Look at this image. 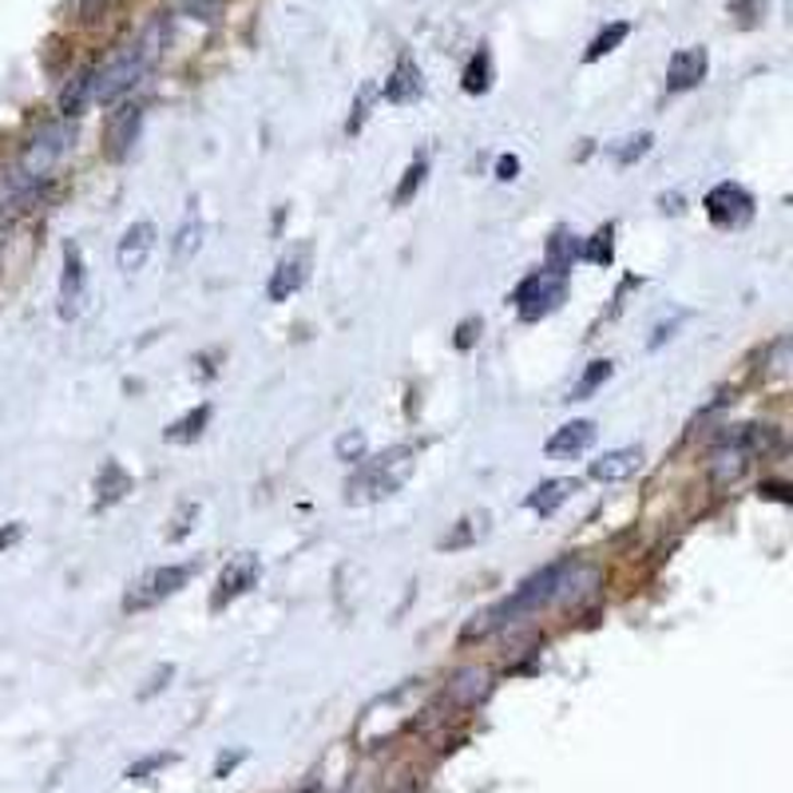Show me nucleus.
Listing matches in <instances>:
<instances>
[{
	"mask_svg": "<svg viewBox=\"0 0 793 793\" xmlns=\"http://www.w3.org/2000/svg\"><path fill=\"white\" fill-rule=\"evenodd\" d=\"M421 92H424V80L413 60H401V64L393 68V76L385 80V87H381V96L389 99V104H413V99H421Z\"/></svg>",
	"mask_w": 793,
	"mask_h": 793,
	"instance_id": "2eb2a0df",
	"label": "nucleus"
},
{
	"mask_svg": "<svg viewBox=\"0 0 793 793\" xmlns=\"http://www.w3.org/2000/svg\"><path fill=\"white\" fill-rule=\"evenodd\" d=\"M576 259H579V239L567 227H560L552 239H548V262H543V271L567 278V271H572V262Z\"/></svg>",
	"mask_w": 793,
	"mask_h": 793,
	"instance_id": "f3484780",
	"label": "nucleus"
},
{
	"mask_svg": "<svg viewBox=\"0 0 793 793\" xmlns=\"http://www.w3.org/2000/svg\"><path fill=\"white\" fill-rule=\"evenodd\" d=\"M627 36H630V24H627V21L608 24V28H603V33L596 36V40L587 44L584 60H587V64H596V60H603V56H608V52H615V48H620V44L627 40Z\"/></svg>",
	"mask_w": 793,
	"mask_h": 793,
	"instance_id": "393cba45",
	"label": "nucleus"
},
{
	"mask_svg": "<svg viewBox=\"0 0 793 793\" xmlns=\"http://www.w3.org/2000/svg\"><path fill=\"white\" fill-rule=\"evenodd\" d=\"M405 468H409V448H389L377 460H358V472L346 480V501L349 504H370L381 496H393L401 489Z\"/></svg>",
	"mask_w": 793,
	"mask_h": 793,
	"instance_id": "7ed1b4c3",
	"label": "nucleus"
},
{
	"mask_svg": "<svg viewBox=\"0 0 793 793\" xmlns=\"http://www.w3.org/2000/svg\"><path fill=\"white\" fill-rule=\"evenodd\" d=\"M16 540H21V524H4V528H0V552H9Z\"/></svg>",
	"mask_w": 793,
	"mask_h": 793,
	"instance_id": "58836bf2",
	"label": "nucleus"
},
{
	"mask_svg": "<svg viewBox=\"0 0 793 793\" xmlns=\"http://www.w3.org/2000/svg\"><path fill=\"white\" fill-rule=\"evenodd\" d=\"M183 9L191 12V16H199V21H215L218 0H183Z\"/></svg>",
	"mask_w": 793,
	"mask_h": 793,
	"instance_id": "f704fd0d",
	"label": "nucleus"
},
{
	"mask_svg": "<svg viewBox=\"0 0 793 793\" xmlns=\"http://www.w3.org/2000/svg\"><path fill=\"white\" fill-rule=\"evenodd\" d=\"M460 87H465L468 96H484V92H489L492 87V56L489 52H477L472 60H468Z\"/></svg>",
	"mask_w": 793,
	"mask_h": 793,
	"instance_id": "bb28decb",
	"label": "nucleus"
},
{
	"mask_svg": "<svg viewBox=\"0 0 793 793\" xmlns=\"http://www.w3.org/2000/svg\"><path fill=\"white\" fill-rule=\"evenodd\" d=\"M489 536V512H468V516H460L457 528L441 540V548L445 552H457V548H472L477 540H484Z\"/></svg>",
	"mask_w": 793,
	"mask_h": 793,
	"instance_id": "412c9836",
	"label": "nucleus"
},
{
	"mask_svg": "<svg viewBox=\"0 0 793 793\" xmlns=\"http://www.w3.org/2000/svg\"><path fill=\"white\" fill-rule=\"evenodd\" d=\"M40 187H33L16 167H0V211H16L24 207L28 199H36Z\"/></svg>",
	"mask_w": 793,
	"mask_h": 793,
	"instance_id": "4be33fe9",
	"label": "nucleus"
},
{
	"mask_svg": "<svg viewBox=\"0 0 793 793\" xmlns=\"http://www.w3.org/2000/svg\"><path fill=\"white\" fill-rule=\"evenodd\" d=\"M152 251H155V227L152 223H131V227L123 230L116 262H120L123 274H135V271H143V262H147Z\"/></svg>",
	"mask_w": 793,
	"mask_h": 793,
	"instance_id": "f8f14e48",
	"label": "nucleus"
},
{
	"mask_svg": "<svg viewBox=\"0 0 793 793\" xmlns=\"http://www.w3.org/2000/svg\"><path fill=\"white\" fill-rule=\"evenodd\" d=\"M310 793H314V790H310Z\"/></svg>",
	"mask_w": 793,
	"mask_h": 793,
	"instance_id": "a19ab883",
	"label": "nucleus"
},
{
	"mask_svg": "<svg viewBox=\"0 0 793 793\" xmlns=\"http://www.w3.org/2000/svg\"><path fill=\"white\" fill-rule=\"evenodd\" d=\"M457 690H460V695H465V698H477V695H484V683H489V674H484V671H460L457 674Z\"/></svg>",
	"mask_w": 793,
	"mask_h": 793,
	"instance_id": "473e14b6",
	"label": "nucleus"
},
{
	"mask_svg": "<svg viewBox=\"0 0 793 793\" xmlns=\"http://www.w3.org/2000/svg\"><path fill=\"white\" fill-rule=\"evenodd\" d=\"M87 108H92V68H87V72H76V76L64 84V92H60V111H64L68 120Z\"/></svg>",
	"mask_w": 793,
	"mask_h": 793,
	"instance_id": "5701e85b",
	"label": "nucleus"
},
{
	"mask_svg": "<svg viewBox=\"0 0 793 793\" xmlns=\"http://www.w3.org/2000/svg\"><path fill=\"white\" fill-rule=\"evenodd\" d=\"M167 761H175L171 754H164V758H147V761H140V766H135V770H128V778H135V782H140L143 773H152V770H159V766H167Z\"/></svg>",
	"mask_w": 793,
	"mask_h": 793,
	"instance_id": "4c0bfd02",
	"label": "nucleus"
},
{
	"mask_svg": "<svg viewBox=\"0 0 793 793\" xmlns=\"http://www.w3.org/2000/svg\"><path fill=\"white\" fill-rule=\"evenodd\" d=\"M195 576V567L191 564H164V567H152L147 576H140L135 584L128 587V596H123V611H147L155 603H164L171 599L179 587H187V579Z\"/></svg>",
	"mask_w": 793,
	"mask_h": 793,
	"instance_id": "20e7f679",
	"label": "nucleus"
},
{
	"mask_svg": "<svg viewBox=\"0 0 793 793\" xmlns=\"http://www.w3.org/2000/svg\"><path fill=\"white\" fill-rule=\"evenodd\" d=\"M611 373H615V365H611V361H591V365H587L584 370V377L576 381V385H572V393H567V401H587V397H591V393L599 389V385H603V381H611Z\"/></svg>",
	"mask_w": 793,
	"mask_h": 793,
	"instance_id": "a878e982",
	"label": "nucleus"
},
{
	"mask_svg": "<svg viewBox=\"0 0 793 793\" xmlns=\"http://www.w3.org/2000/svg\"><path fill=\"white\" fill-rule=\"evenodd\" d=\"M702 207H707V215H710L714 227L734 230V227H742V223H750L754 199H750V191L738 187V183H718L714 191L702 199Z\"/></svg>",
	"mask_w": 793,
	"mask_h": 793,
	"instance_id": "6e6552de",
	"label": "nucleus"
},
{
	"mask_svg": "<svg viewBox=\"0 0 793 793\" xmlns=\"http://www.w3.org/2000/svg\"><path fill=\"white\" fill-rule=\"evenodd\" d=\"M199 247H203V215H199V207L191 203V211H187L183 227H179V235H175V247H171L175 266H183L187 259H195Z\"/></svg>",
	"mask_w": 793,
	"mask_h": 793,
	"instance_id": "6ab92c4d",
	"label": "nucleus"
},
{
	"mask_svg": "<svg viewBox=\"0 0 793 793\" xmlns=\"http://www.w3.org/2000/svg\"><path fill=\"white\" fill-rule=\"evenodd\" d=\"M373 96H377V87H373V84L361 87V99H358V108H353V120H349V131H361V123H365V116H370Z\"/></svg>",
	"mask_w": 793,
	"mask_h": 793,
	"instance_id": "72a5a7b5",
	"label": "nucleus"
},
{
	"mask_svg": "<svg viewBox=\"0 0 793 793\" xmlns=\"http://www.w3.org/2000/svg\"><path fill=\"white\" fill-rule=\"evenodd\" d=\"M516 175H520V159H516V155H501V159H496V179L512 183Z\"/></svg>",
	"mask_w": 793,
	"mask_h": 793,
	"instance_id": "e433bc0d",
	"label": "nucleus"
},
{
	"mask_svg": "<svg viewBox=\"0 0 793 793\" xmlns=\"http://www.w3.org/2000/svg\"><path fill=\"white\" fill-rule=\"evenodd\" d=\"M654 135L651 131H639V135H627V140H620L615 147H611V155H615V164L620 167H630L635 159H642V155L651 152Z\"/></svg>",
	"mask_w": 793,
	"mask_h": 793,
	"instance_id": "cd10ccee",
	"label": "nucleus"
},
{
	"mask_svg": "<svg viewBox=\"0 0 793 793\" xmlns=\"http://www.w3.org/2000/svg\"><path fill=\"white\" fill-rule=\"evenodd\" d=\"M707 68H710V56L707 48H678V52L671 56V64H666V87L671 92H690V87H698L702 80H707Z\"/></svg>",
	"mask_w": 793,
	"mask_h": 793,
	"instance_id": "9d476101",
	"label": "nucleus"
},
{
	"mask_svg": "<svg viewBox=\"0 0 793 793\" xmlns=\"http://www.w3.org/2000/svg\"><path fill=\"white\" fill-rule=\"evenodd\" d=\"M596 584V572L584 564H548L543 572L524 579L508 599H504L501 608H492L489 615H480L484 623H472L465 635H484L492 627H504V623H516V620H528V615H540L543 608H552V603H576L584 591H591Z\"/></svg>",
	"mask_w": 793,
	"mask_h": 793,
	"instance_id": "f257e3e1",
	"label": "nucleus"
},
{
	"mask_svg": "<svg viewBox=\"0 0 793 793\" xmlns=\"http://www.w3.org/2000/svg\"><path fill=\"white\" fill-rule=\"evenodd\" d=\"M87 302V266L80 259V247L76 242H64V274H60V317L64 322H76L80 310Z\"/></svg>",
	"mask_w": 793,
	"mask_h": 793,
	"instance_id": "1a4fd4ad",
	"label": "nucleus"
},
{
	"mask_svg": "<svg viewBox=\"0 0 793 793\" xmlns=\"http://www.w3.org/2000/svg\"><path fill=\"white\" fill-rule=\"evenodd\" d=\"M72 143H76V128L68 120L44 123L40 131H33V140L24 143L21 159H16V171H21L33 187H44L52 179L56 167H60V159L72 152Z\"/></svg>",
	"mask_w": 793,
	"mask_h": 793,
	"instance_id": "f03ea898",
	"label": "nucleus"
},
{
	"mask_svg": "<svg viewBox=\"0 0 793 793\" xmlns=\"http://www.w3.org/2000/svg\"><path fill=\"white\" fill-rule=\"evenodd\" d=\"M128 492H131V477L120 468V460H108L96 477V504L99 508H108V504L123 501Z\"/></svg>",
	"mask_w": 793,
	"mask_h": 793,
	"instance_id": "aec40b11",
	"label": "nucleus"
},
{
	"mask_svg": "<svg viewBox=\"0 0 793 793\" xmlns=\"http://www.w3.org/2000/svg\"><path fill=\"white\" fill-rule=\"evenodd\" d=\"M211 424V405H199V409H191L187 417H179V421L167 429V441L171 445H191V441H199L203 436V429Z\"/></svg>",
	"mask_w": 793,
	"mask_h": 793,
	"instance_id": "b1692460",
	"label": "nucleus"
},
{
	"mask_svg": "<svg viewBox=\"0 0 793 793\" xmlns=\"http://www.w3.org/2000/svg\"><path fill=\"white\" fill-rule=\"evenodd\" d=\"M564 298H567V278H560L552 271H540L532 278H524L512 302H516L524 322H540V317L555 314L564 305Z\"/></svg>",
	"mask_w": 793,
	"mask_h": 793,
	"instance_id": "39448f33",
	"label": "nucleus"
},
{
	"mask_svg": "<svg viewBox=\"0 0 793 793\" xmlns=\"http://www.w3.org/2000/svg\"><path fill=\"white\" fill-rule=\"evenodd\" d=\"M195 516H199V504H183V508H179V516H175V528L167 532V540H171V543L183 540V536L195 528Z\"/></svg>",
	"mask_w": 793,
	"mask_h": 793,
	"instance_id": "2f4dec72",
	"label": "nucleus"
},
{
	"mask_svg": "<svg viewBox=\"0 0 793 793\" xmlns=\"http://www.w3.org/2000/svg\"><path fill=\"white\" fill-rule=\"evenodd\" d=\"M766 492H770L773 501H790V496H785V489H782V484H770V489H766Z\"/></svg>",
	"mask_w": 793,
	"mask_h": 793,
	"instance_id": "ea45409f",
	"label": "nucleus"
},
{
	"mask_svg": "<svg viewBox=\"0 0 793 793\" xmlns=\"http://www.w3.org/2000/svg\"><path fill=\"white\" fill-rule=\"evenodd\" d=\"M424 175H429V164H424V159H417V164L409 167V171H405L401 187H397V195H393V203H397V207H405V203H409V199H413L417 191H421Z\"/></svg>",
	"mask_w": 793,
	"mask_h": 793,
	"instance_id": "c756f323",
	"label": "nucleus"
},
{
	"mask_svg": "<svg viewBox=\"0 0 793 793\" xmlns=\"http://www.w3.org/2000/svg\"><path fill=\"white\" fill-rule=\"evenodd\" d=\"M642 465V453L639 448H611V453H603L599 460H591V480H599V484H620V480L635 477Z\"/></svg>",
	"mask_w": 793,
	"mask_h": 793,
	"instance_id": "ddd939ff",
	"label": "nucleus"
},
{
	"mask_svg": "<svg viewBox=\"0 0 793 793\" xmlns=\"http://www.w3.org/2000/svg\"><path fill=\"white\" fill-rule=\"evenodd\" d=\"M579 484L576 480H567V477H560V480H543V484H536L532 489V496H528V508L532 512H540V516H555V508L576 492Z\"/></svg>",
	"mask_w": 793,
	"mask_h": 793,
	"instance_id": "a211bd4d",
	"label": "nucleus"
},
{
	"mask_svg": "<svg viewBox=\"0 0 793 793\" xmlns=\"http://www.w3.org/2000/svg\"><path fill=\"white\" fill-rule=\"evenodd\" d=\"M302 283H305V254H293V259H283L274 266L266 293H271V302H286V298H293V293L302 290Z\"/></svg>",
	"mask_w": 793,
	"mask_h": 793,
	"instance_id": "dca6fc26",
	"label": "nucleus"
},
{
	"mask_svg": "<svg viewBox=\"0 0 793 793\" xmlns=\"http://www.w3.org/2000/svg\"><path fill=\"white\" fill-rule=\"evenodd\" d=\"M584 259L596 262V266H611V259H615V227H611V223L603 230H596V235H591Z\"/></svg>",
	"mask_w": 793,
	"mask_h": 793,
	"instance_id": "c85d7f7f",
	"label": "nucleus"
},
{
	"mask_svg": "<svg viewBox=\"0 0 793 793\" xmlns=\"http://www.w3.org/2000/svg\"><path fill=\"white\" fill-rule=\"evenodd\" d=\"M140 123H143V111L135 108V104H128V108H120L111 116L108 135H104L111 159H128V152L135 147V140H140Z\"/></svg>",
	"mask_w": 793,
	"mask_h": 793,
	"instance_id": "4468645a",
	"label": "nucleus"
},
{
	"mask_svg": "<svg viewBox=\"0 0 793 793\" xmlns=\"http://www.w3.org/2000/svg\"><path fill=\"white\" fill-rule=\"evenodd\" d=\"M337 460H346V465H358V460H365V433H346V436H337Z\"/></svg>",
	"mask_w": 793,
	"mask_h": 793,
	"instance_id": "7c9ffc66",
	"label": "nucleus"
},
{
	"mask_svg": "<svg viewBox=\"0 0 793 793\" xmlns=\"http://www.w3.org/2000/svg\"><path fill=\"white\" fill-rule=\"evenodd\" d=\"M596 445V421H567L560 424L552 436H548V445H543V453L555 460H567V457H579V453H587V448Z\"/></svg>",
	"mask_w": 793,
	"mask_h": 793,
	"instance_id": "9b49d317",
	"label": "nucleus"
},
{
	"mask_svg": "<svg viewBox=\"0 0 793 793\" xmlns=\"http://www.w3.org/2000/svg\"><path fill=\"white\" fill-rule=\"evenodd\" d=\"M480 337V317H468V322H460L457 329V349H468L472 341Z\"/></svg>",
	"mask_w": 793,
	"mask_h": 793,
	"instance_id": "c9c22d12",
	"label": "nucleus"
},
{
	"mask_svg": "<svg viewBox=\"0 0 793 793\" xmlns=\"http://www.w3.org/2000/svg\"><path fill=\"white\" fill-rule=\"evenodd\" d=\"M259 576H262V564H259V555H251V552H239V555H230L227 564H223V572H218V584H215V596H211V611H223V608H230L239 596H247L254 584H259Z\"/></svg>",
	"mask_w": 793,
	"mask_h": 793,
	"instance_id": "0eeeda50",
	"label": "nucleus"
},
{
	"mask_svg": "<svg viewBox=\"0 0 793 793\" xmlns=\"http://www.w3.org/2000/svg\"><path fill=\"white\" fill-rule=\"evenodd\" d=\"M766 433H758V424H742V433H734L722 448H714V457H710V472H714L718 484H734V480L750 468V457L758 448H766L761 441Z\"/></svg>",
	"mask_w": 793,
	"mask_h": 793,
	"instance_id": "423d86ee",
	"label": "nucleus"
}]
</instances>
